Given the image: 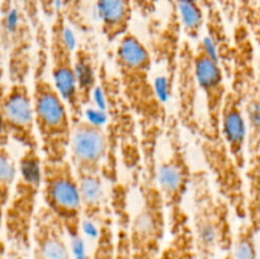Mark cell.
<instances>
[{
    "instance_id": "6da1fadb",
    "label": "cell",
    "mask_w": 260,
    "mask_h": 259,
    "mask_svg": "<svg viewBox=\"0 0 260 259\" xmlns=\"http://www.w3.org/2000/svg\"><path fill=\"white\" fill-rule=\"evenodd\" d=\"M113 61L123 101L140 127V149L157 147L164 135L168 112L151 78L154 57L132 30L116 41Z\"/></svg>"
},
{
    "instance_id": "7a4b0ae2",
    "label": "cell",
    "mask_w": 260,
    "mask_h": 259,
    "mask_svg": "<svg viewBox=\"0 0 260 259\" xmlns=\"http://www.w3.org/2000/svg\"><path fill=\"white\" fill-rule=\"evenodd\" d=\"M35 30L38 47L32 70L30 95L38 149L43 160L57 161L68 157L74 121L68 103L47 75V30L42 22L35 25Z\"/></svg>"
},
{
    "instance_id": "3957f363",
    "label": "cell",
    "mask_w": 260,
    "mask_h": 259,
    "mask_svg": "<svg viewBox=\"0 0 260 259\" xmlns=\"http://www.w3.org/2000/svg\"><path fill=\"white\" fill-rule=\"evenodd\" d=\"M18 161V175L4 212L5 238L10 248L30 249L33 223L41 203L42 155L40 149H23Z\"/></svg>"
},
{
    "instance_id": "277c9868",
    "label": "cell",
    "mask_w": 260,
    "mask_h": 259,
    "mask_svg": "<svg viewBox=\"0 0 260 259\" xmlns=\"http://www.w3.org/2000/svg\"><path fill=\"white\" fill-rule=\"evenodd\" d=\"M157 155L141 157L140 206L129 225L128 246L132 259H159L168 229V213L156 184Z\"/></svg>"
},
{
    "instance_id": "5b68a950",
    "label": "cell",
    "mask_w": 260,
    "mask_h": 259,
    "mask_svg": "<svg viewBox=\"0 0 260 259\" xmlns=\"http://www.w3.org/2000/svg\"><path fill=\"white\" fill-rule=\"evenodd\" d=\"M162 137L167 139L168 151L160 161H156L155 177L167 207L168 229L173 231L189 221L184 201L189 195L193 169L183 141L182 126L173 113L168 117Z\"/></svg>"
},
{
    "instance_id": "8992f818",
    "label": "cell",
    "mask_w": 260,
    "mask_h": 259,
    "mask_svg": "<svg viewBox=\"0 0 260 259\" xmlns=\"http://www.w3.org/2000/svg\"><path fill=\"white\" fill-rule=\"evenodd\" d=\"M189 223L198 259H213L216 250L228 244L229 211L217 196L206 169L193 170L190 183Z\"/></svg>"
},
{
    "instance_id": "52a82bcc",
    "label": "cell",
    "mask_w": 260,
    "mask_h": 259,
    "mask_svg": "<svg viewBox=\"0 0 260 259\" xmlns=\"http://www.w3.org/2000/svg\"><path fill=\"white\" fill-rule=\"evenodd\" d=\"M41 205L53 213L65 228L69 238L78 243L83 229V206L75 172L68 157L42 161Z\"/></svg>"
},
{
    "instance_id": "ba28073f",
    "label": "cell",
    "mask_w": 260,
    "mask_h": 259,
    "mask_svg": "<svg viewBox=\"0 0 260 259\" xmlns=\"http://www.w3.org/2000/svg\"><path fill=\"white\" fill-rule=\"evenodd\" d=\"M0 41L7 56L9 84L27 83L35 65L36 30L17 0H2Z\"/></svg>"
},
{
    "instance_id": "9c48e42d",
    "label": "cell",
    "mask_w": 260,
    "mask_h": 259,
    "mask_svg": "<svg viewBox=\"0 0 260 259\" xmlns=\"http://www.w3.org/2000/svg\"><path fill=\"white\" fill-rule=\"evenodd\" d=\"M48 75L70 108L73 121L84 117L79 102L75 73V50L69 40V24L57 7L47 30Z\"/></svg>"
},
{
    "instance_id": "30bf717a",
    "label": "cell",
    "mask_w": 260,
    "mask_h": 259,
    "mask_svg": "<svg viewBox=\"0 0 260 259\" xmlns=\"http://www.w3.org/2000/svg\"><path fill=\"white\" fill-rule=\"evenodd\" d=\"M193 71L198 91L205 103V122L210 130L220 132V113L226 96L225 68L207 38L193 46Z\"/></svg>"
},
{
    "instance_id": "8fae6325",
    "label": "cell",
    "mask_w": 260,
    "mask_h": 259,
    "mask_svg": "<svg viewBox=\"0 0 260 259\" xmlns=\"http://www.w3.org/2000/svg\"><path fill=\"white\" fill-rule=\"evenodd\" d=\"M109 155V136L98 122L85 116L73 122L68 160L76 177L103 175Z\"/></svg>"
},
{
    "instance_id": "7c38bea8",
    "label": "cell",
    "mask_w": 260,
    "mask_h": 259,
    "mask_svg": "<svg viewBox=\"0 0 260 259\" xmlns=\"http://www.w3.org/2000/svg\"><path fill=\"white\" fill-rule=\"evenodd\" d=\"M4 113L10 141L13 140L23 149H38L30 86L27 83H12L7 86Z\"/></svg>"
},
{
    "instance_id": "4fadbf2b",
    "label": "cell",
    "mask_w": 260,
    "mask_h": 259,
    "mask_svg": "<svg viewBox=\"0 0 260 259\" xmlns=\"http://www.w3.org/2000/svg\"><path fill=\"white\" fill-rule=\"evenodd\" d=\"M178 98V112L174 114L182 128L196 136L200 131L202 119L198 116L197 102L200 93L193 71V46L190 41L183 40L178 52L174 85Z\"/></svg>"
},
{
    "instance_id": "5bb4252c",
    "label": "cell",
    "mask_w": 260,
    "mask_h": 259,
    "mask_svg": "<svg viewBox=\"0 0 260 259\" xmlns=\"http://www.w3.org/2000/svg\"><path fill=\"white\" fill-rule=\"evenodd\" d=\"M68 239L61 221L41 205L30 236L32 259H74Z\"/></svg>"
},
{
    "instance_id": "9a60e30c",
    "label": "cell",
    "mask_w": 260,
    "mask_h": 259,
    "mask_svg": "<svg viewBox=\"0 0 260 259\" xmlns=\"http://www.w3.org/2000/svg\"><path fill=\"white\" fill-rule=\"evenodd\" d=\"M220 135L234 159L240 164L248 137V123L235 93H226L220 113Z\"/></svg>"
},
{
    "instance_id": "2e32d148",
    "label": "cell",
    "mask_w": 260,
    "mask_h": 259,
    "mask_svg": "<svg viewBox=\"0 0 260 259\" xmlns=\"http://www.w3.org/2000/svg\"><path fill=\"white\" fill-rule=\"evenodd\" d=\"M101 32L107 42L114 43L131 30L135 8L134 0H95Z\"/></svg>"
},
{
    "instance_id": "e0dca14e",
    "label": "cell",
    "mask_w": 260,
    "mask_h": 259,
    "mask_svg": "<svg viewBox=\"0 0 260 259\" xmlns=\"http://www.w3.org/2000/svg\"><path fill=\"white\" fill-rule=\"evenodd\" d=\"M76 179L80 189L84 220L99 225L108 213L103 175H81L76 177Z\"/></svg>"
},
{
    "instance_id": "ac0fdd59",
    "label": "cell",
    "mask_w": 260,
    "mask_h": 259,
    "mask_svg": "<svg viewBox=\"0 0 260 259\" xmlns=\"http://www.w3.org/2000/svg\"><path fill=\"white\" fill-rule=\"evenodd\" d=\"M75 73L78 95L81 107L93 103L94 91L98 83V66L95 56L88 43H80L75 50Z\"/></svg>"
},
{
    "instance_id": "d6986e66",
    "label": "cell",
    "mask_w": 260,
    "mask_h": 259,
    "mask_svg": "<svg viewBox=\"0 0 260 259\" xmlns=\"http://www.w3.org/2000/svg\"><path fill=\"white\" fill-rule=\"evenodd\" d=\"M179 17L182 32L185 35V40L198 41L205 29V10L202 2H175L173 3Z\"/></svg>"
},
{
    "instance_id": "ffe728a7",
    "label": "cell",
    "mask_w": 260,
    "mask_h": 259,
    "mask_svg": "<svg viewBox=\"0 0 260 259\" xmlns=\"http://www.w3.org/2000/svg\"><path fill=\"white\" fill-rule=\"evenodd\" d=\"M18 175V161L8 146H0V197L8 202Z\"/></svg>"
},
{
    "instance_id": "44dd1931",
    "label": "cell",
    "mask_w": 260,
    "mask_h": 259,
    "mask_svg": "<svg viewBox=\"0 0 260 259\" xmlns=\"http://www.w3.org/2000/svg\"><path fill=\"white\" fill-rule=\"evenodd\" d=\"M86 0H57L58 8L65 17L69 27L81 33H88L90 24L85 14Z\"/></svg>"
},
{
    "instance_id": "7402d4cb",
    "label": "cell",
    "mask_w": 260,
    "mask_h": 259,
    "mask_svg": "<svg viewBox=\"0 0 260 259\" xmlns=\"http://www.w3.org/2000/svg\"><path fill=\"white\" fill-rule=\"evenodd\" d=\"M234 259H256L255 248L250 239L243 235L235 244L234 248Z\"/></svg>"
},
{
    "instance_id": "603a6c76",
    "label": "cell",
    "mask_w": 260,
    "mask_h": 259,
    "mask_svg": "<svg viewBox=\"0 0 260 259\" xmlns=\"http://www.w3.org/2000/svg\"><path fill=\"white\" fill-rule=\"evenodd\" d=\"M8 84L0 81V146H8L10 142L9 134H8L7 124H5V113H4V94L7 90Z\"/></svg>"
},
{
    "instance_id": "cb8c5ba5",
    "label": "cell",
    "mask_w": 260,
    "mask_h": 259,
    "mask_svg": "<svg viewBox=\"0 0 260 259\" xmlns=\"http://www.w3.org/2000/svg\"><path fill=\"white\" fill-rule=\"evenodd\" d=\"M160 0H134L135 12L139 13L144 19H151L157 10Z\"/></svg>"
},
{
    "instance_id": "d4e9b609",
    "label": "cell",
    "mask_w": 260,
    "mask_h": 259,
    "mask_svg": "<svg viewBox=\"0 0 260 259\" xmlns=\"http://www.w3.org/2000/svg\"><path fill=\"white\" fill-rule=\"evenodd\" d=\"M246 123L250 124L253 131H260V103L258 102H251L248 107V116Z\"/></svg>"
},
{
    "instance_id": "484cf974",
    "label": "cell",
    "mask_w": 260,
    "mask_h": 259,
    "mask_svg": "<svg viewBox=\"0 0 260 259\" xmlns=\"http://www.w3.org/2000/svg\"><path fill=\"white\" fill-rule=\"evenodd\" d=\"M218 4V7L222 10L223 15H225L228 19H231V17L235 13V0H216Z\"/></svg>"
},
{
    "instance_id": "4316f807",
    "label": "cell",
    "mask_w": 260,
    "mask_h": 259,
    "mask_svg": "<svg viewBox=\"0 0 260 259\" xmlns=\"http://www.w3.org/2000/svg\"><path fill=\"white\" fill-rule=\"evenodd\" d=\"M4 259H28L25 256V251L18 250V249L14 248H8L7 251H5V258Z\"/></svg>"
},
{
    "instance_id": "83f0119b",
    "label": "cell",
    "mask_w": 260,
    "mask_h": 259,
    "mask_svg": "<svg viewBox=\"0 0 260 259\" xmlns=\"http://www.w3.org/2000/svg\"><path fill=\"white\" fill-rule=\"evenodd\" d=\"M4 50H3L2 41H0V81H3V76H4L5 69H4Z\"/></svg>"
},
{
    "instance_id": "f1b7e54d",
    "label": "cell",
    "mask_w": 260,
    "mask_h": 259,
    "mask_svg": "<svg viewBox=\"0 0 260 259\" xmlns=\"http://www.w3.org/2000/svg\"><path fill=\"white\" fill-rule=\"evenodd\" d=\"M5 206H7V201L3 200L0 197V231H2L3 225H4V212H5Z\"/></svg>"
},
{
    "instance_id": "f546056e",
    "label": "cell",
    "mask_w": 260,
    "mask_h": 259,
    "mask_svg": "<svg viewBox=\"0 0 260 259\" xmlns=\"http://www.w3.org/2000/svg\"><path fill=\"white\" fill-rule=\"evenodd\" d=\"M175 2H192V3H201L202 0H173V3ZM173 3H170V4H173Z\"/></svg>"
},
{
    "instance_id": "4dcf8cb0",
    "label": "cell",
    "mask_w": 260,
    "mask_h": 259,
    "mask_svg": "<svg viewBox=\"0 0 260 259\" xmlns=\"http://www.w3.org/2000/svg\"><path fill=\"white\" fill-rule=\"evenodd\" d=\"M168 2V4H170V3H173V0H167Z\"/></svg>"
},
{
    "instance_id": "1f68e13d",
    "label": "cell",
    "mask_w": 260,
    "mask_h": 259,
    "mask_svg": "<svg viewBox=\"0 0 260 259\" xmlns=\"http://www.w3.org/2000/svg\"><path fill=\"white\" fill-rule=\"evenodd\" d=\"M0 4H2V0H0Z\"/></svg>"
}]
</instances>
